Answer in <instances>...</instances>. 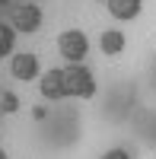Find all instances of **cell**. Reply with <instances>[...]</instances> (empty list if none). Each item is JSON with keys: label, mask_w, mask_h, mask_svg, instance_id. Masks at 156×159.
Returning <instances> with one entry per match:
<instances>
[{"label": "cell", "mask_w": 156, "mask_h": 159, "mask_svg": "<svg viewBox=\"0 0 156 159\" xmlns=\"http://www.w3.org/2000/svg\"><path fill=\"white\" fill-rule=\"evenodd\" d=\"M105 10L112 19L118 22H131L140 16V10H144V0H105Z\"/></svg>", "instance_id": "cell-2"}, {"label": "cell", "mask_w": 156, "mask_h": 159, "mask_svg": "<svg viewBox=\"0 0 156 159\" xmlns=\"http://www.w3.org/2000/svg\"><path fill=\"white\" fill-rule=\"evenodd\" d=\"M124 45H127V38L121 29H102L99 32V54L102 57H118L124 54Z\"/></svg>", "instance_id": "cell-1"}, {"label": "cell", "mask_w": 156, "mask_h": 159, "mask_svg": "<svg viewBox=\"0 0 156 159\" xmlns=\"http://www.w3.org/2000/svg\"><path fill=\"white\" fill-rule=\"evenodd\" d=\"M99 159H134L131 156V150H124V147H112V150H105Z\"/></svg>", "instance_id": "cell-3"}]
</instances>
